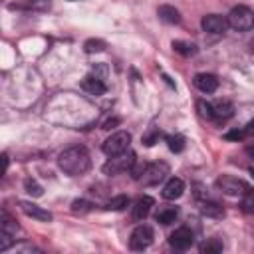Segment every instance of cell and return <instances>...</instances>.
Returning <instances> with one entry per match:
<instances>
[{
    "label": "cell",
    "mask_w": 254,
    "mask_h": 254,
    "mask_svg": "<svg viewBox=\"0 0 254 254\" xmlns=\"http://www.w3.org/2000/svg\"><path fill=\"white\" fill-rule=\"evenodd\" d=\"M58 165L65 175L77 177V175L87 173V169L91 165V159H89V153L85 151V147H69V149L60 153Z\"/></svg>",
    "instance_id": "1"
},
{
    "label": "cell",
    "mask_w": 254,
    "mask_h": 254,
    "mask_svg": "<svg viewBox=\"0 0 254 254\" xmlns=\"http://www.w3.org/2000/svg\"><path fill=\"white\" fill-rule=\"evenodd\" d=\"M226 24L236 32H248L254 26V12L248 6H234L226 18Z\"/></svg>",
    "instance_id": "2"
},
{
    "label": "cell",
    "mask_w": 254,
    "mask_h": 254,
    "mask_svg": "<svg viewBox=\"0 0 254 254\" xmlns=\"http://www.w3.org/2000/svg\"><path fill=\"white\" fill-rule=\"evenodd\" d=\"M169 175V165L159 161V163H149V165H143V171L139 175V183H143L145 187H153V185H159L161 181H165Z\"/></svg>",
    "instance_id": "3"
},
{
    "label": "cell",
    "mask_w": 254,
    "mask_h": 254,
    "mask_svg": "<svg viewBox=\"0 0 254 254\" xmlns=\"http://www.w3.org/2000/svg\"><path fill=\"white\" fill-rule=\"evenodd\" d=\"M135 161H137L135 153L127 149V151H123V153H119V155L109 157V161L103 165V173H105V175H119V173H125V171H129V169L135 165Z\"/></svg>",
    "instance_id": "4"
},
{
    "label": "cell",
    "mask_w": 254,
    "mask_h": 254,
    "mask_svg": "<svg viewBox=\"0 0 254 254\" xmlns=\"http://www.w3.org/2000/svg\"><path fill=\"white\" fill-rule=\"evenodd\" d=\"M129 143H131V133L129 131H115V133H111L103 141L101 149H103V153L107 157H113V155H119V153L127 151L129 149Z\"/></svg>",
    "instance_id": "5"
},
{
    "label": "cell",
    "mask_w": 254,
    "mask_h": 254,
    "mask_svg": "<svg viewBox=\"0 0 254 254\" xmlns=\"http://www.w3.org/2000/svg\"><path fill=\"white\" fill-rule=\"evenodd\" d=\"M216 187L228 196H242L244 192L250 190V185L246 181H242L238 177H232V175H220L216 179Z\"/></svg>",
    "instance_id": "6"
},
{
    "label": "cell",
    "mask_w": 254,
    "mask_h": 254,
    "mask_svg": "<svg viewBox=\"0 0 254 254\" xmlns=\"http://www.w3.org/2000/svg\"><path fill=\"white\" fill-rule=\"evenodd\" d=\"M151 242H153V228L149 224L135 226V230L131 232V238H129L131 250H145L151 246Z\"/></svg>",
    "instance_id": "7"
},
{
    "label": "cell",
    "mask_w": 254,
    "mask_h": 254,
    "mask_svg": "<svg viewBox=\"0 0 254 254\" xmlns=\"http://www.w3.org/2000/svg\"><path fill=\"white\" fill-rule=\"evenodd\" d=\"M194 242V234L189 226H179L175 232H171L169 236V244L175 248V250H187L190 248Z\"/></svg>",
    "instance_id": "8"
},
{
    "label": "cell",
    "mask_w": 254,
    "mask_h": 254,
    "mask_svg": "<svg viewBox=\"0 0 254 254\" xmlns=\"http://www.w3.org/2000/svg\"><path fill=\"white\" fill-rule=\"evenodd\" d=\"M200 26L208 34H224L226 28H228L226 18L224 16H218V14H206V16H202Z\"/></svg>",
    "instance_id": "9"
},
{
    "label": "cell",
    "mask_w": 254,
    "mask_h": 254,
    "mask_svg": "<svg viewBox=\"0 0 254 254\" xmlns=\"http://www.w3.org/2000/svg\"><path fill=\"white\" fill-rule=\"evenodd\" d=\"M20 208L24 210V214H26V216L36 218V220H42V222H50V220L54 218L50 210H46V208H42V206H38V204L30 202V200H22V202H20Z\"/></svg>",
    "instance_id": "10"
},
{
    "label": "cell",
    "mask_w": 254,
    "mask_h": 254,
    "mask_svg": "<svg viewBox=\"0 0 254 254\" xmlns=\"http://www.w3.org/2000/svg\"><path fill=\"white\" fill-rule=\"evenodd\" d=\"M81 89L85 91V93H89V95H103L105 91H107V87H105V83H103V79H99L97 75H93V73H89V75H85L83 79H81Z\"/></svg>",
    "instance_id": "11"
},
{
    "label": "cell",
    "mask_w": 254,
    "mask_h": 254,
    "mask_svg": "<svg viewBox=\"0 0 254 254\" xmlns=\"http://www.w3.org/2000/svg\"><path fill=\"white\" fill-rule=\"evenodd\" d=\"M183 192H185V183H183V179H179V177H173V179H169L167 181V185L163 187V198L165 200H177L179 196H183Z\"/></svg>",
    "instance_id": "12"
},
{
    "label": "cell",
    "mask_w": 254,
    "mask_h": 254,
    "mask_svg": "<svg viewBox=\"0 0 254 254\" xmlns=\"http://www.w3.org/2000/svg\"><path fill=\"white\" fill-rule=\"evenodd\" d=\"M194 85H196V89L202 91V93H212V91H216V87H218V79H216V75H212V73H196V75H194Z\"/></svg>",
    "instance_id": "13"
},
{
    "label": "cell",
    "mask_w": 254,
    "mask_h": 254,
    "mask_svg": "<svg viewBox=\"0 0 254 254\" xmlns=\"http://www.w3.org/2000/svg\"><path fill=\"white\" fill-rule=\"evenodd\" d=\"M155 200L151 196H141L137 198V202L133 204V220H145L153 208Z\"/></svg>",
    "instance_id": "14"
},
{
    "label": "cell",
    "mask_w": 254,
    "mask_h": 254,
    "mask_svg": "<svg viewBox=\"0 0 254 254\" xmlns=\"http://www.w3.org/2000/svg\"><path fill=\"white\" fill-rule=\"evenodd\" d=\"M234 115V105L230 101H218L212 105V119L216 121H226Z\"/></svg>",
    "instance_id": "15"
},
{
    "label": "cell",
    "mask_w": 254,
    "mask_h": 254,
    "mask_svg": "<svg viewBox=\"0 0 254 254\" xmlns=\"http://www.w3.org/2000/svg\"><path fill=\"white\" fill-rule=\"evenodd\" d=\"M157 14H159V18H161L163 22H167V24H179V22H181V12H179L175 6H171V4L159 6Z\"/></svg>",
    "instance_id": "16"
},
{
    "label": "cell",
    "mask_w": 254,
    "mask_h": 254,
    "mask_svg": "<svg viewBox=\"0 0 254 254\" xmlns=\"http://www.w3.org/2000/svg\"><path fill=\"white\" fill-rule=\"evenodd\" d=\"M177 216H179V208L177 206H163L155 214L157 222H161V224H171V222L177 220Z\"/></svg>",
    "instance_id": "17"
},
{
    "label": "cell",
    "mask_w": 254,
    "mask_h": 254,
    "mask_svg": "<svg viewBox=\"0 0 254 254\" xmlns=\"http://www.w3.org/2000/svg\"><path fill=\"white\" fill-rule=\"evenodd\" d=\"M200 212L208 218H222L224 216V208L214 200H204L202 206H200Z\"/></svg>",
    "instance_id": "18"
},
{
    "label": "cell",
    "mask_w": 254,
    "mask_h": 254,
    "mask_svg": "<svg viewBox=\"0 0 254 254\" xmlns=\"http://www.w3.org/2000/svg\"><path fill=\"white\" fill-rule=\"evenodd\" d=\"M173 50H175L177 54L185 56V58H190V56H194V54L198 52L194 44H190V42H183V40H175V42H173Z\"/></svg>",
    "instance_id": "19"
},
{
    "label": "cell",
    "mask_w": 254,
    "mask_h": 254,
    "mask_svg": "<svg viewBox=\"0 0 254 254\" xmlns=\"http://www.w3.org/2000/svg\"><path fill=\"white\" fill-rule=\"evenodd\" d=\"M105 48H107V44H105L103 40H99V38H89V40H85V44H83L85 54H99V52H103Z\"/></svg>",
    "instance_id": "20"
},
{
    "label": "cell",
    "mask_w": 254,
    "mask_h": 254,
    "mask_svg": "<svg viewBox=\"0 0 254 254\" xmlns=\"http://www.w3.org/2000/svg\"><path fill=\"white\" fill-rule=\"evenodd\" d=\"M165 141H167V145H169V149H171L173 153H181V151L185 149V137L179 135V133H175V135H167Z\"/></svg>",
    "instance_id": "21"
},
{
    "label": "cell",
    "mask_w": 254,
    "mask_h": 254,
    "mask_svg": "<svg viewBox=\"0 0 254 254\" xmlns=\"http://www.w3.org/2000/svg\"><path fill=\"white\" fill-rule=\"evenodd\" d=\"M222 248H224V244L220 240H216V238H210V240L200 244V252L202 254H218V252H222Z\"/></svg>",
    "instance_id": "22"
},
{
    "label": "cell",
    "mask_w": 254,
    "mask_h": 254,
    "mask_svg": "<svg viewBox=\"0 0 254 254\" xmlns=\"http://www.w3.org/2000/svg\"><path fill=\"white\" fill-rule=\"evenodd\" d=\"M129 204V196H125V194H119V196H113L109 202H107V210H123L125 206Z\"/></svg>",
    "instance_id": "23"
},
{
    "label": "cell",
    "mask_w": 254,
    "mask_h": 254,
    "mask_svg": "<svg viewBox=\"0 0 254 254\" xmlns=\"http://www.w3.org/2000/svg\"><path fill=\"white\" fill-rule=\"evenodd\" d=\"M24 189H26V192L32 194V196H42V194H44L42 185H40L38 181H34V179H26V181H24Z\"/></svg>",
    "instance_id": "24"
},
{
    "label": "cell",
    "mask_w": 254,
    "mask_h": 254,
    "mask_svg": "<svg viewBox=\"0 0 254 254\" xmlns=\"http://www.w3.org/2000/svg\"><path fill=\"white\" fill-rule=\"evenodd\" d=\"M196 109H198V115L204 117V119H212V103L204 101V99H198L196 101Z\"/></svg>",
    "instance_id": "25"
},
{
    "label": "cell",
    "mask_w": 254,
    "mask_h": 254,
    "mask_svg": "<svg viewBox=\"0 0 254 254\" xmlns=\"http://www.w3.org/2000/svg\"><path fill=\"white\" fill-rule=\"evenodd\" d=\"M71 210L73 212H89L91 210V202L89 200H83V198H75L73 202H71Z\"/></svg>",
    "instance_id": "26"
},
{
    "label": "cell",
    "mask_w": 254,
    "mask_h": 254,
    "mask_svg": "<svg viewBox=\"0 0 254 254\" xmlns=\"http://www.w3.org/2000/svg\"><path fill=\"white\" fill-rule=\"evenodd\" d=\"M248 133H250V129H232V131H228L224 135V139H228V141H242Z\"/></svg>",
    "instance_id": "27"
},
{
    "label": "cell",
    "mask_w": 254,
    "mask_h": 254,
    "mask_svg": "<svg viewBox=\"0 0 254 254\" xmlns=\"http://www.w3.org/2000/svg\"><path fill=\"white\" fill-rule=\"evenodd\" d=\"M12 244H14V238L10 236V232L0 230V252H2V250H8Z\"/></svg>",
    "instance_id": "28"
},
{
    "label": "cell",
    "mask_w": 254,
    "mask_h": 254,
    "mask_svg": "<svg viewBox=\"0 0 254 254\" xmlns=\"http://www.w3.org/2000/svg\"><path fill=\"white\" fill-rule=\"evenodd\" d=\"M159 137H161V133H159L157 129H151L147 135H143V145L151 147V145H155V143L159 141Z\"/></svg>",
    "instance_id": "29"
},
{
    "label": "cell",
    "mask_w": 254,
    "mask_h": 254,
    "mask_svg": "<svg viewBox=\"0 0 254 254\" xmlns=\"http://www.w3.org/2000/svg\"><path fill=\"white\" fill-rule=\"evenodd\" d=\"M26 6L32 8V10H48L50 8V0H28Z\"/></svg>",
    "instance_id": "30"
},
{
    "label": "cell",
    "mask_w": 254,
    "mask_h": 254,
    "mask_svg": "<svg viewBox=\"0 0 254 254\" xmlns=\"http://www.w3.org/2000/svg\"><path fill=\"white\" fill-rule=\"evenodd\" d=\"M8 165H10V159H8V155H6V153H2V155H0V179L6 175Z\"/></svg>",
    "instance_id": "31"
},
{
    "label": "cell",
    "mask_w": 254,
    "mask_h": 254,
    "mask_svg": "<svg viewBox=\"0 0 254 254\" xmlns=\"http://www.w3.org/2000/svg\"><path fill=\"white\" fill-rule=\"evenodd\" d=\"M93 75H97L99 79H103V77L107 75V67H105L103 64H97V65H93Z\"/></svg>",
    "instance_id": "32"
},
{
    "label": "cell",
    "mask_w": 254,
    "mask_h": 254,
    "mask_svg": "<svg viewBox=\"0 0 254 254\" xmlns=\"http://www.w3.org/2000/svg\"><path fill=\"white\" fill-rule=\"evenodd\" d=\"M121 121H119V117H111V119H107L105 123H103V129H113V127H117Z\"/></svg>",
    "instance_id": "33"
},
{
    "label": "cell",
    "mask_w": 254,
    "mask_h": 254,
    "mask_svg": "<svg viewBox=\"0 0 254 254\" xmlns=\"http://www.w3.org/2000/svg\"><path fill=\"white\" fill-rule=\"evenodd\" d=\"M69 2H73V0H69Z\"/></svg>",
    "instance_id": "34"
}]
</instances>
